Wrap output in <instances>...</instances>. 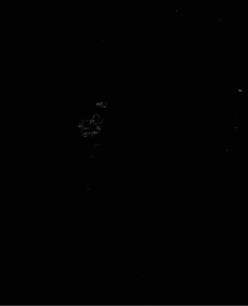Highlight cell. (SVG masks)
Returning <instances> with one entry per match:
<instances>
[{"instance_id":"obj_1","label":"cell","mask_w":248,"mask_h":306,"mask_svg":"<svg viewBox=\"0 0 248 306\" xmlns=\"http://www.w3.org/2000/svg\"><path fill=\"white\" fill-rule=\"evenodd\" d=\"M105 118L103 116H101L99 114H93V115L91 117V120L92 121L94 124L96 125H100L104 123Z\"/></svg>"}]
</instances>
